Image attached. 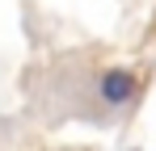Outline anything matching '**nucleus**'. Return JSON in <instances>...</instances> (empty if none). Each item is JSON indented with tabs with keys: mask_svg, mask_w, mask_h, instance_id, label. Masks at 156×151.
<instances>
[{
	"mask_svg": "<svg viewBox=\"0 0 156 151\" xmlns=\"http://www.w3.org/2000/svg\"><path fill=\"white\" fill-rule=\"evenodd\" d=\"M135 97V72H127V67H114V72L101 76V101H110V105H122V101Z\"/></svg>",
	"mask_w": 156,
	"mask_h": 151,
	"instance_id": "1",
	"label": "nucleus"
}]
</instances>
